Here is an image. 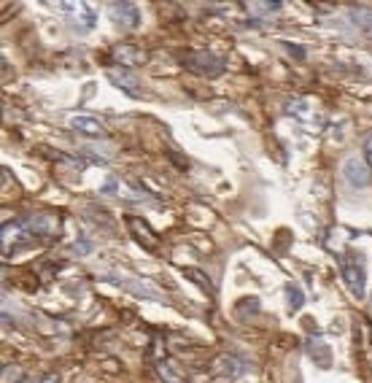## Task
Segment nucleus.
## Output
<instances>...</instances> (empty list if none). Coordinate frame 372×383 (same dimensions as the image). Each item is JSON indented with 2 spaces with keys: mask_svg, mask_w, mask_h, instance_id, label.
<instances>
[{
  "mask_svg": "<svg viewBox=\"0 0 372 383\" xmlns=\"http://www.w3.org/2000/svg\"><path fill=\"white\" fill-rule=\"evenodd\" d=\"M38 383H60V375H57V372H49V375H43Z\"/></svg>",
  "mask_w": 372,
  "mask_h": 383,
  "instance_id": "obj_23",
  "label": "nucleus"
},
{
  "mask_svg": "<svg viewBox=\"0 0 372 383\" xmlns=\"http://www.w3.org/2000/svg\"><path fill=\"white\" fill-rule=\"evenodd\" d=\"M186 275H189L192 281H197L199 287H205V292H213V284L205 278V273H199V270H195V267H189V270H186Z\"/></svg>",
  "mask_w": 372,
  "mask_h": 383,
  "instance_id": "obj_21",
  "label": "nucleus"
},
{
  "mask_svg": "<svg viewBox=\"0 0 372 383\" xmlns=\"http://www.w3.org/2000/svg\"><path fill=\"white\" fill-rule=\"evenodd\" d=\"M111 19L114 25H119L121 30H135L141 25V9L135 3H127V0H116L111 3Z\"/></svg>",
  "mask_w": 372,
  "mask_h": 383,
  "instance_id": "obj_5",
  "label": "nucleus"
},
{
  "mask_svg": "<svg viewBox=\"0 0 372 383\" xmlns=\"http://www.w3.org/2000/svg\"><path fill=\"white\" fill-rule=\"evenodd\" d=\"M243 9H246V11H259V14H270V11H278L280 3H278V0H270V3H256V0H248V3H243Z\"/></svg>",
  "mask_w": 372,
  "mask_h": 383,
  "instance_id": "obj_17",
  "label": "nucleus"
},
{
  "mask_svg": "<svg viewBox=\"0 0 372 383\" xmlns=\"http://www.w3.org/2000/svg\"><path fill=\"white\" fill-rule=\"evenodd\" d=\"M157 372H160V378L165 383H186V378L181 375V370L175 367L170 359H162V362H157Z\"/></svg>",
  "mask_w": 372,
  "mask_h": 383,
  "instance_id": "obj_16",
  "label": "nucleus"
},
{
  "mask_svg": "<svg viewBox=\"0 0 372 383\" xmlns=\"http://www.w3.org/2000/svg\"><path fill=\"white\" fill-rule=\"evenodd\" d=\"M213 372L219 375V381H232L235 375L243 372V362L235 359V356H221V359H216V365H213Z\"/></svg>",
  "mask_w": 372,
  "mask_h": 383,
  "instance_id": "obj_12",
  "label": "nucleus"
},
{
  "mask_svg": "<svg viewBox=\"0 0 372 383\" xmlns=\"http://www.w3.org/2000/svg\"><path fill=\"white\" fill-rule=\"evenodd\" d=\"M25 381V372L22 367H3V383H22Z\"/></svg>",
  "mask_w": 372,
  "mask_h": 383,
  "instance_id": "obj_20",
  "label": "nucleus"
},
{
  "mask_svg": "<svg viewBox=\"0 0 372 383\" xmlns=\"http://www.w3.org/2000/svg\"><path fill=\"white\" fill-rule=\"evenodd\" d=\"M348 22L359 30V33H364L367 38H372V9L370 6H354V9L348 11Z\"/></svg>",
  "mask_w": 372,
  "mask_h": 383,
  "instance_id": "obj_10",
  "label": "nucleus"
},
{
  "mask_svg": "<svg viewBox=\"0 0 372 383\" xmlns=\"http://www.w3.org/2000/svg\"><path fill=\"white\" fill-rule=\"evenodd\" d=\"M337 262H340V273H343V281L351 289V294L354 297H364L367 275H364V262H361L359 254L343 251V254H337Z\"/></svg>",
  "mask_w": 372,
  "mask_h": 383,
  "instance_id": "obj_2",
  "label": "nucleus"
},
{
  "mask_svg": "<svg viewBox=\"0 0 372 383\" xmlns=\"http://www.w3.org/2000/svg\"><path fill=\"white\" fill-rule=\"evenodd\" d=\"M27 230H33L35 235H54L60 230V219L52 213H38V216L27 221Z\"/></svg>",
  "mask_w": 372,
  "mask_h": 383,
  "instance_id": "obj_14",
  "label": "nucleus"
},
{
  "mask_svg": "<svg viewBox=\"0 0 372 383\" xmlns=\"http://www.w3.org/2000/svg\"><path fill=\"white\" fill-rule=\"evenodd\" d=\"M286 49H289V52H294L297 57H305V52H302L300 46H294V43H286Z\"/></svg>",
  "mask_w": 372,
  "mask_h": 383,
  "instance_id": "obj_24",
  "label": "nucleus"
},
{
  "mask_svg": "<svg viewBox=\"0 0 372 383\" xmlns=\"http://www.w3.org/2000/svg\"><path fill=\"white\" fill-rule=\"evenodd\" d=\"M178 62H181V68H186L189 73L205 76V79H216V76H221L226 68L224 57L213 55V52H202V49L184 52V55L178 57Z\"/></svg>",
  "mask_w": 372,
  "mask_h": 383,
  "instance_id": "obj_1",
  "label": "nucleus"
},
{
  "mask_svg": "<svg viewBox=\"0 0 372 383\" xmlns=\"http://www.w3.org/2000/svg\"><path fill=\"white\" fill-rule=\"evenodd\" d=\"M67 127H73V130L81 133V135H94V138L106 135L100 119H94L89 113H70V116H67Z\"/></svg>",
  "mask_w": 372,
  "mask_h": 383,
  "instance_id": "obj_7",
  "label": "nucleus"
},
{
  "mask_svg": "<svg viewBox=\"0 0 372 383\" xmlns=\"http://www.w3.org/2000/svg\"><path fill=\"white\" fill-rule=\"evenodd\" d=\"M370 173L372 170L367 167V162L361 157H348L346 162H343V178H346L354 189H367L370 187Z\"/></svg>",
  "mask_w": 372,
  "mask_h": 383,
  "instance_id": "obj_3",
  "label": "nucleus"
},
{
  "mask_svg": "<svg viewBox=\"0 0 372 383\" xmlns=\"http://www.w3.org/2000/svg\"><path fill=\"white\" fill-rule=\"evenodd\" d=\"M235 313L243 318H248V316H253V313H259V300L256 297H248V300H240L238 305H235Z\"/></svg>",
  "mask_w": 372,
  "mask_h": 383,
  "instance_id": "obj_18",
  "label": "nucleus"
},
{
  "mask_svg": "<svg viewBox=\"0 0 372 383\" xmlns=\"http://www.w3.org/2000/svg\"><path fill=\"white\" fill-rule=\"evenodd\" d=\"M60 9L65 11L67 22L76 30H92L94 22H97V14H94L87 3H79V0H76V3H62Z\"/></svg>",
  "mask_w": 372,
  "mask_h": 383,
  "instance_id": "obj_4",
  "label": "nucleus"
},
{
  "mask_svg": "<svg viewBox=\"0 0 372 383\" xmlns=\"http://www.w3.org/2000/svg\"><path fill=\"white\" fill-rule=\"evenodd\" d=\"M305 348H307V354H310V359H313L319 367H329V365H332V348L327 345V340L310 338Z\"/></svg>",
  "mask_w": 372,
  "mask_h": 383,
  "instance_id": "obj_11",
  "label": "nucleus"
},
{
  "mask_svg": "<svg viewBox=\"0 0 372 383\" xmlns=\"http://www.w3.org/2000/svg\"><path fill=\"white\" fill-rule=\"evenodd\" d=\"M106 192L108 194H116L121 200H130V203H138V200H148V194L143 189H138V187H130L127 181H121V178H108L106 181Z\"/></svg>",
  "mask_w": 372,
  "mask_h": 383,
  "instance_id": "obj_8",
  "label": "nucleus"
},
{
  "mask_svg": "<svg viewBox=\"0 0 372 383\" xmlns=\"http://www.w3.org/2000/svg\"><path fill=\"white\" fill-rule=\"evenodd\" d=\"M286 300H289V311H300V308H302V302H305V297H302L300 287L289 284V287H286Z\"/></svg>",
  "mask_w": 372,
  "mask_h": 383,
  "instance_id": "obj_19",
  "label": "nucleus"
},
{
  "mask_svg": "<svg viewBox=\"0 0 372 383\" xmlns=\"http://www.w3.org/2000/svg\"><path fill=\"white\" fill-rule=\"evenodd\" d=\"M108 79L111 84L121 89V92H127V95H141V82H138V76H135L133 70L127 68H116V70H108Z\"/></svg>",
  "mask_w": 372,
  "mask_h": 383,
  "instance_id": "obj_9",
  "label": "nucleus"
},
{
  "mask_svg": "<svg viewBox=\"0 0 372 383\" xmlns=\"http://www.w3.org/2000/svg\"><path fill=\"white\" fill-rule=\"evenodd\" d=\"M25 240H27V233L22 230L19 221L3 224V248H6V251H11L13 246H19V243H25Z\"/></svg>",
  "mask_w": 372,
  "mask_h": 383,
  "instance_id": "obj_15",
  "label": "nucleus"
},
{
  "mask_svg": "<svg viewBox=\"0 0 372 383\" xmlns=\"http://www.w3.org/2000/svg\"><path fill=\"white\" fill-rule=\"evenodd\" d=\"M130 227H133V238L141 243L143 248H157V235L151 233V227H148L143 219H135V216H130Z\"/></svg>",
  "mask_w": 372,
  "mask_h": 383,
  "instance_id": "obj_13",
  "label": "nucleus"
},
{
  "mask_svg": "<svg viewBox=\"0 0 372 383\" xmlns=\"http://www.w3.org/2000/svg\"><path fill=\"white\" fill-rule=\"evenodd\" d=\"M364 162H367V167L372 170V133L367 135V140H364Z\"/></svg>",
  "mask_w": 372,
  "mask_h": 383,
  "instance_id": "obj_22",
  "label": "nucleus"
},
{
  "mask_svg": "<svg viewBox=\"0 0 372 383\" xmlns=\"http://www.w3.org/2000/svg\"><path fill=\"white\" fill-rule=\"evenodd\" d=\"M111 57L116 60V65L121 68H135V65H141V62H146V49H141V46H135V43H116L114 49H111Z\"/></svg>",
  "mask_w": 372,
  "mask_h": 383,
  "instance_id": "obj_6",
  "label": "nucleus"
}]
</instances>
